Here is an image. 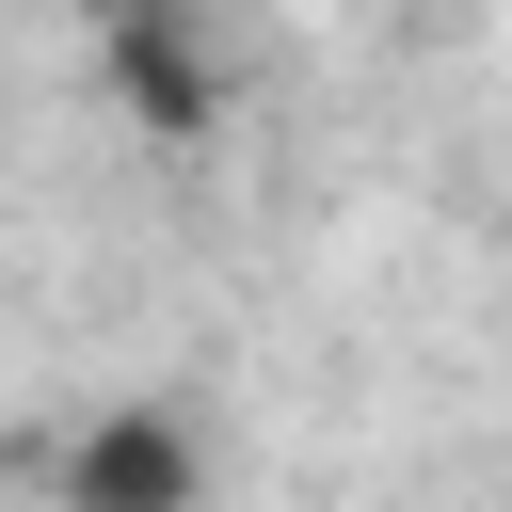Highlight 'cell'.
<instances>
[{
  "instance_id": "7a4b0ae2",
  "label": "cell",
  "mask_w": 512,
  "mask_h": 512,
  "mask_svg": "<svg viewBox=\"0 0 512 512\" xmlns=\"http://www.w3.org/2000/svg\"><path fill=\"white\" fill-rule=\"evenodd\" d=\"M96 80H112V112L160 160H208L224 144V64H208L192 16H96Z\"/></svg>"
},
{
  "instance_id": "3957f363",
  "label": "cell",
  "mask_w": 512,
  "mask_h": 512,
  "mask_svg": "<svg viewBox=\"0 0 512 512\" xmlns=\"http://www.w3.org/2000/svg\"><path fill=\"white\" fill-rule=\"evenodd\" d=\"M96 16H192V0H96Z\"/></svg>"
},
{
  "instance_id": "6da1fadb",
  "label": "cell",
  "mask_w": 512,
  "mask_h": 512,
  "mask_svg": "<svg viewBox=\"0 0 512 512\" xmlns=\"http://www.w3.org/2000/svg\"><path fill=\"white\" fill-rule=\"evenodd\" d=\"M48 512H208V432H192V400L128 384V400H96L80 432H48Z\"/></svg>"
}]
</instances>
